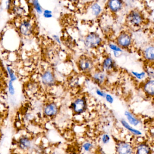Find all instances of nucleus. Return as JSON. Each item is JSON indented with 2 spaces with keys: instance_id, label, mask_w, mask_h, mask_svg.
<instances>
[{
  "instance_id": "1",
  "label": "nucleus",
  "mask_w": 154,
  "mask_h": 154,
  "mask_svg": "<svg viewBox=\"0 0 154 154\" xmlns=\"http://www.w3.org/2000/svg\"><path fill=\"white\" fill-rule=\"evenodd\" d=\"M18 29L20 35L23 36H30L34 32V26L29 20H23L19 24Z\"/></svg>"
},
{
  "instance_id": "2",
  "label": "nucleus",
  "mask_w": 154,
  "mask_h": 154,
  "mask_svg": "<svg viewBox=\"0 0 154 154\" xmlns=\"http://www.w3.org/2000/svg\"><path fill=\"white\" fill-rule=\"evenodd\" d=\"M101 39L97 34L94 33L89 34L85 38V44L89 48H94L100 44Z\"/></svg>"
},
{
  "instance_id": "3",
  "label": "nucleus",
  "mask_w": 154,
  "mask_h": 154,
  "mask_svg": "<svg viewBox=\"0 0 154 154\" xmlns=\"http://www.w3.org/2000/svg\"><path fill=\"white\" fill-rule=\"evenodd\" d=\"M41 79L42 84L47 87L53 86L55 82L54 74L49 70H47L43 72L41 75Z\"/></svg>"
},
{
  "instance_id": "4",
  "label": "nucleus",
  "mask_w": 154,
  "mask_h": 154,
  "mask_svg": "<svg viewBox=\"0 0 154 154\" xmlns=\"http://www.w3.org/2000/svg\"><path fill=\"white\" fill-rule=\"evenodd\" d=\"M128 21L132 26H139L143 21V17L140 13L136 11H131L127 17Z\"/></svg>"
},
{
  "instance_id": "5",
  "label": "nucleus",
  "mask_w": 154,
  "mask_h": 154,
  "mask_svg": "<svg viewBox=\"0 0 154 154\" xmlns=\"http://www.w3.org/2000/svg\"><path fill=\"white\" fill-rule=\"evenodd\" d=\"M58 112V107L54 103H48L44 107V113L45 116L52 117L56 115Z\"/></svg>"
},
{
  "instance_id": "6",
  "label": "nucleus",
  "mask_w": 154,
  "mask_h": 154,
  "mask_svg": "<svg viewBox=\"0 0 154 154\" xmlns=\"http://www.w3.org/2000/svg\"><path fill=\"white\" fill-rule=\"evenodd\" d=\"M78 67L84 72L90 71L93 67L92 62L89 58L82 57L78 62Z\"/></svg>"
},
{
  "instance_id": "7",
  "label": "nucleus",
  "mask_w": 154,
  "mask_h": 154,
  "mask_svg": "<svg viewBox=\"0 0 154 154\" xmlns=\"http://www.w3.org/2000/svg\"><path fill=\"white\" fill-rule=\"evenodd\" d=\"M117 42L119 45L122 47H128L131 43V38L130 36L126 33H122L118 37Z\"/></svg>"
},
{
  "instance_id": "8",
  "label": "nucleus",
  "mask_w": 154,
  "mask_h": 154,
  "mask_svg": "<svg viewBox=\"0 0 154 154\" xmlns=\"http://www.w3.org/2000/svg\"><path fill=\"white\" fill-rule=\"evenodd\" d=\"M86 102L83 99H78L73 103V108L75 112L81 113L86 109Z\"/></svg>"
},
{
  "instance_id": "9",
  "label": "nucleus",
  "mask_w": 154,
  "mask_h": 154,
  "mask_svg": "<svg viewBox=\"0 0 154 154\" xmlns=\"http://www.w3.org/2000/svg\"><path fill=\"white\" fill-rule=\"evenodd\" d=\"M117 151L119 154H131L133 149L128 143L122 142L118 144Z\"/></svg>"
},
{
  "instance_id": "10",
  "label": "nucleus",
  "mask_w": 154,
  "mask_h": 154,
  "mask_svg": "<svg viewBox=\"0 0 154 154\" xmlns=\"http://www.w3.org/2000/svg\"><path fill=\"white\" fill-rule=\"evenodd\" d=\"M31 140L26 136H22L20 138L18 141V146L22 150H27L31 146Z\"/></svg>"
},
{
  "instance_id": "11",
  "label": "nucleus",
  "mask_w": 154,
  "mask_h": 154,
  "mask_svg": "<svg viewBox=\"0 0 154 154\" xmlns=\"http://www.w3.org/2000/svg\"><path fill=\"white\" fill-rule=\"evenodd\" d=\"M122 2L119 0L110 1L108 2L109 8L112 12H117L121 9L122 7Z\"/></svg>"
},
{
  "instance_id": "12",
  "label": "nucleus",
  "mask_w": 154,
  "mask_h": 154,
  "mask_svg": "<svg viewBox=\"0 0 154 154\" xmlns=\"http://www.w3.org/2000/svg\"><path fill=\"white\" fill-rule=\"evenodd\" d=\"M144 90L148 94L153 96L154 94V82L153 80L146 82L144 86Z\"/></svg>"
},
{
  "instance_id": "13",
  "label": "nucleus",
  "mask_w": 154,
  "mask_h": 154,
  "mask_svg": "<svg viewBox=\"0 0 154 154\" xmlns=\"http://www.w3.org/2000/svg\"><path fill=\"white\" fill-rule=\"evenodd\" d=\"M150 149L146 144H141L138 146L137 154H149Z\"/></svg>"
},
{
  "instance_id": "14",
  "label": "nucleus",
  "mask_w": 154,
  "mask_h": 154,
  "mask_svg": "<svg viewBox=\"0 0 154 154\" xmlns=\"http://www.w3.org/2000/svg\"><path fill=\"white\" fill-rule=\"evenodd\" d=\"M31 4L36 13L39 15L43 14V8L38 1H31Z\"/></svg>"
},
{
  "instance_id": "15",
  "label": "nucleus",
  "mask_w": 154,
  "mask_h": 154,
  "mask_svg": "<svg viewBox=\"0 0 154 154\" xmlns=\"http://www.w3.org/2000/svg\"><path fill=\"white\" fill-rule=\"evenodd\" d=\"M154 48L153 47H149L146 49L145 51V56L146 58L149 60H153L154 58Z\"/></svg>"
},
{
  "instance_id": "16",
  "label": "nucleus",
  "mask_w": 154,
  "mask_h": 154,
  "mask_svg": "<svg viewBox=\"0 0 154 154\" xmlns=\"http://www.w3.org/2000/svg\"><path fill=\"white\" fill-rule=\"evenodd\" d=\"M125 114L127 116L128 120L129 121L131 124L134 125V126H136L139 123V121L137 119H136L135 117H134L130 112L126 111Z\"/></svg>"
},
{
  "instance_id": "17",
  "label": "nucleus",
  "mask_w": 154,
  "mask_h": 154,
  "mask_svg": "<svg viewBox=\"0 0 154 154\" xmlns=\"http://www.w3.org/2000/svg\"><path fill=\"white\" fill-rule=\"evenodd\" d=\"M113 63L112 59L108 57L104 60L103 63V66L104 69L107 70H110L113 66Z\"/></svg>"
},
{
  "instance_id": "18",
  "label": "nucleus",
  "mask_w": 154,
  "mask_h": 154,
  "mask_svg": "<svg viewBox=\"0 0 154 154\" xmlns=\"http://www.w3.org/2000/svg\"><path fill=\"white\" fill-rule=\"evenodd\" d=\"M121 123H122V125L124 126L125 128H126L127 129L129 130L130 131H131L132 133H134L135 135H140L141 134V132L137 130L134 129L133 128H131L130 125H128V123L125 121L122 120L121 121Z\"/></svg>"
},
{
  "instance_id": "19",
  "label": "nucleus",
  "mask_w": 154,
  "mask_h": 154,
  "mask_svg": "<svg viewBox=\"0 0 154 154\" xmlns=\"http://www.w3.org/2000/svg\"><path fill=\"white\" fill-rule=\"evenodd\" d=\"M92 11L94 15L95 16H98L101 11V9L99 4L95 3L92 6Z\"/></svg>"
},
{
  "instance_id": "20",
  "label": "nucleus",
  "mask_w": 154,
  "mask_h": 154,
  "mask_svg": "<svg viewBox=\"0 0 154 154\" xmlns=\"http://www.w3.org/2000/svg\"><path fill=\"white\" fill-rule=\"evenodd\" d=\"M7 71H8V73L10 79V81H11L12 82L16 81L17 80V77L12 68H11L9 66H7Z\"/></svg>"
},
{
  "instance_id": "21",
  "label": "nucleus",
  "mask_w": 154,
  "mask_h": 154,
  "mask_svg": "<svg viewBox=\"0 0 154 154\" xmlns=\"http://www.w3.org/2000/svg\"><path fill=\"white\" fill-rule=\"evenodd\" d=\"M94 78L99 83H101L103 82L104 79V75L100 73H96L94 75Z\"/></svg>"
},
{
  "instance_id": "22",
  "label": "nucleus",
  "mask_w": 154,
  "mask_h": 154,
  "mask_svg": "<svg viewBox=\"0 0 154 154\" xmlns=\"http://www.w3.org/2000/svg\"><path fill=\"white\" fill-rule=\"evenodd\" d=\"M8 91L11 95H14L15 94V89L14 88L13 82L10 81L8 83Z\"/></svg>"
},
{
  "instance_id": "23",
  "label": "nucleus",
  "mask_w": 154,
  "mask_h": 154,
  "mask_svg": "<svg viewBox=\"0 0 154 154\" xmlns=\"http://www.w3.org/2000/svg\"><path fill=\"white\" fill-rule=\"evenodd\" d=\"M14 8H13L12 9H13V11L16 13L17 15H20L21 14L23 13V9L21 7H18V6H15Z\"/></svg>"
},
{
  "instance_id": "24",
  "label": "nucleus",
  "mask_w": 154,
  "mask_h": 154,
  "mask_svg": "<svg viewBox=\"0 0 154 154\" xmlns=\"http://www.w3.org/2000/svg\"><path fill=\"white\" fill-rule=\"evenodd\" d=\"M132 73L139 79H142L145 76V73L144 72H142L140 73H139L136 72H132Z\"/></svg>"
},
{
  "instance_id": "25",
  "label": "nucleus",
  "mask_w": 154,
  "mask_h": 154,
  "mask_svg": "<svg viewBox=\"0 0 154 154\" xmlns=\"http://www.w3.org/2000/svg\"><path fill=\"white\" fill-rule=\"evenodd\" d=\"M110 137L107 134H104L102 137V141L104 144L108 143L109 141Z\"/></svg>"
},
{
  "instance_id": "26",
  "label": "nucleus",
  "mask_w": 154,
  "mask_h": 154,
  "mask_svg": "<svg viewBox=\"0 0 154 154\" xmlns=\"http://www.w3.org/2000/svg\"><path fill=\"white\" fill-rule=\"evenodd\" d=\"M109 47L111 49H112V50L115 51V52H122L121 49L115 45H110Z\"/></svg>"
},
{
  "instance_id": "27",
  "label": "nucleus",
  "mask_w": 154,
  "mask_h": 154,
  "mask_svg": "<svg viewBox=\"0 0 154 154\" xmlns=\"http://www.w3.org/2000/svg\"><path fill=\"white\" fill-rule=\"evenodd\" d=\"M12 2L11 1H8L6 2V8L7 10H11L12 9Z\"/></svg>"
},
{
  "instance_id": "28",
  "label": "nucleus",
  "mask_w": 154,
  "mask_h": 154,
  "mask_svg": "<svg viewBox=\"0 0 154 154\" xmlns=\"http://www.w3.org/2000/svg\"><path fill=\"white\" fill-rule=\"evenodd\" d=\"M106 100L109 103H112L113 101V99L111 95H109V94H106Z\"/></svg>"
},
{
  "instance_id": "29",
  "label": "nucleus",
  "mask_w": 154,
  "mask_h": 154,
  "mask_svg": "<svg viewBox=\"0 0 154 154\" xmlns=\"http://www.w3.org/2000/svg\"><path fill=\"white\" fill-rule=\"evenodd\" d=\"M91 147V145L90 143H86L84 145L83 147L84 149L86 151H88Z\"/></svg>"
},
{
  "instance_id": "30",
  "label": "nucleus",
  "mask_w": 154,
  "mask_h": 154,
  "mask_svg": "<svg viewBox=\"0 0 154 154\" xmlns=\"http://www.w3.org/2000/svg\"><path fill=\"white\" fill-rule=\"evenodd\" d=\"M43 16L45 18L47 19L51 18L53 17V15L52 14H43Z\"/></svg>"
},
{
  "instance_id": "31",
  "label": "nucleus",
  "mask_w": 154,
  "mask_h": 154,
  "mask_svg": "<svg viewBox=\"0 0 154 154\" xmlns=\"http://www.w3.org/2000/svg\"><path fill=\"white\" fill-rule=\"evenodd\" d=\"M43 14H52V11L46 9L43 11Z\"/></svg>"
},
{
  "instance_id": "32",
  "label": "nucleus",
  "mask_w": 154,
  "mask_h": 154,
  "mask_svg": "<svg viewBox=\"0 0 154 154\" xmlns=\"http://www.w3.org/2000/svg\"><path fill=\"white\" fill-rule=\"evenodd\" d=\"M53 37H54V39L57 42H58V43L60 44L61 42H60V39H59V37H58L57 35H54L53 36Z\"/></svg>"
},
{
  "instance_id": "33",
  "label": "nucleus",
  "mask_w": 154,
  "mask_h": 154,
  "mask_svg": "<svg viewBox=\"0 0 154 154\" xmlns=\"http://www.w3.org/2000/svg\"><path fill=\"white\" fill-rule=\"evenodd\" d=\"M96 92H97V94H98V95H100V96H102V97H103V96H104V93L102 92L101 91H99V90H97Z\"/></svg>"
},
{
  "instance_id": "34",
  "label": "nucleus",
  "mask_w": 154,
  "mask_h": 154,
  "mask_svg": "<svg viewBox=\"0 0 154 154\" xmlns=\"http://www.w3.org/2000/svg\"><path fill=\"white\" fill-rule=\"evenodd\" d=\"M2 119H3V116H2V114L0 113V123H1Z\"/></svg>"
},
{
  "instance_id": "35",
  "label": "nucleus",
  "mask_w": 154,
  "mask_h": 154,
  "mask_svg": "<svg viewBox=\"0 0 154 154\" xmlns=\"http://www.w3.org/2000/svg\"></svg>"
}]
</instances>
